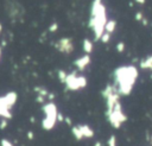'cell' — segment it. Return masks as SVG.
I'll return each mask as SVG.
<instances>
[{
	"mask_svg": "<svg viewBox=\"0 0 152 146\" xmlns=\"http://www.w3.org/2000/svg\"><path fill=\"white\" fill-rule=\"evenodd\" d=\"M109 39H110V34H109V33H107V32H104V33L101 36V38H100V40H101L102 43H108V42H109Z\"/></svg>",
	"mask_w": 152,
	"mask_h": 146,
	"instance_id": "obj_18",
	"label": "cell"
},
{
	"mask_svg": "<svg viewBox=\"0 0 152 146\" xmlns=\"http://www.w3.org/2000/svg\"><path fill=\"white\" fill-rule=\"evenodd\" d=\"M135 2H138V4H140V5H144L145 4V0H134Z\"/></svg>",
	"mask_w": 152,
	"mask_h": 146,
	"instance_id": "obj_30",
	"label": "cell"
},
{
	"mask_svg": "<svg viewBox=\"0 0 152 146\" xmlns=\"http://www.w3.org/2000/svg\"><path fill=\"white\" fill-rule=\"evenodd\" d=\"M78 128L83 135V138H93L94 137V131L93 128H90L88 125H78Z\"/></svg>",
	"mask_w": 152,
	"mask_h": 146,
	"instance_id": "obj_10",
	"label": "cell"
},
{
	"mask_svg": "<svg viewBox=\"0 0 152 146\" xmlns=\"http://www.w3.org/2000/svg\"><path fill=\"white\" fill-rule=\"evenodd\" d=\"M106 116H107L108 122L110 123V126H112L113 128H116V129L120 128L121 125L127 121V115L124 113L122 106H121L120 102H118V103L114 106V108L112 109V112L107 113Z\"/></svg>",
	"mask_w": 152,
	"mask_h": 146,
	"instance_id": "obj_3",
	"label": "cell"
},
{
	"mask_svg": "<svg viewBox=\"0 0 152 146\" xmlns=\"http://www.w3.org/2000/svg\"><path fill=\"white\" fill-rule=\"evenodd\" d=\"M141 23H142V25H144V26H146L148 21H147V19H146V18H142V20H141Z\"/></svg>",
	"mask_w": 152,
	"mask_h": 146,
	"instance_id": "obj_29",
	"label": "cell"
},
{
	"mask_svg": "<svg viewBox=\"0 0 152 146\" xmlns=\"http://www.w3.org/2000/svg\"><path fill=\"white\" fill-rule=\"evenodd\" d=\"M89 63H90V56H89V55H83L82 57L77 58V59L74 62L75 66H76L78 70H84V68H86Z\"/></svg>",
	"mask_w": 152,
	"mask_h": 146,
	"instance_id": "obj_8",
	"label": "cell"
},
{
	"mask_svg": "<svg viewBox=\"0 0 152 146\" xmlns=\"http://www.w3.org/2000/svg\"><path fill=\"white\" fill-rule=\"evenodd\" d=\"M71 133H72V135H74V138H75L76 140L80 141V140L83 139V135H82V133H81L78 126H72V127H71Z\"/></svg>",
	"mask_w": 152,
	"mask_h": 146,
	"instance_id": "obj_13",
	"label": "cell"
},
{
	"mask_svg": "<svg viewBox=\"0 0 152 146\" xmlns=\"http://www.w3.org/2000/svg\"><path fill=\"white\" fill-rule=\"evenodd\" d=\"M57 121H59V122H62V121H64V118H63V115L58 112V114H57Z\"/></svg>",
	"mask_w": 152,
	"mask_h": 146,
	"instance_id": "obj_26",
	"label": "cell"
},
{
	"mask_svg": "<svg viewBox=\"0 0 152 146\" xmlns=\"http://www.w3.org/2000/svg\"><path fill=\"white\" fill-rule=\"evenodd\" d=\"M138 76L139 72L134 65H122L114 70V87L120 96H127L132 93Z\"/></svg>",
	"mask_w": 152,
	"mask_h": 146,
	"instance_id": "obj_1",
	"label": "cell"
},
{
	"mask_svg": "<svg viewBox=\"0 0 152 146\" xmlns=\"http://www.w3.org/2000/svg\"><path fill=\"white\" fill-rule=\"evenodd\" d=\"M1 31H2V25L0 24V32H1Z\"/></svg>",
	"mask_w": 152,
	"mask_h": 146,
	"instance_id": "obj_33",
	"label": "cell"
},
{
	"mask_svg": "<svg viewBox=\"0 0 152 146\" xmlns=\"http://www.w3.org/2000/svg\"><path fill=\"white\" fill-rule=\"evenodd\" d=\"M94 146H102V142H101V141H96V142L94 144Z\"/></svg>",
	"mask_w": 152,
	"mask_h": 146,
	"instance_id": "obj_32",
	"label": "cell"
},
{
	"mask_svg": "<svg viewBox=\"0 0 152 146\" xmlns=\"http://www.w3.org/2000/svg\"><path fill=\"white\" fill-rule=\"evenodd\" d=\"M0 59H1V47H0Z\"/></svg>",
	"mask_w": 152,
	"mask_h": 146,
	"instance_id": "obj_34",
	"label": "cell"
},
{
	"mask_svg": "<svg viewBox=\"0 0 152 146\" xmlns=\"http://www.w3.org/2000/svg\"><path fill=\"white\" fill-rule=\"evenodd\" d=\"M66 72L64 71V70H58V72H57V76H58V78H59V81L61 82H65V78H66Z\"/></svg>",
	"mask_w": 152,
	"mask_h": 146,
	"instance_id": "obj_17",
	"label": "cell"
},
{
	"mask_svg": "<svg viewBox=\"0 0 152 146\" xmlns=\"http://www.w3.org/2000/svg\"><path fill=\"white\" fill-rule=\"evenodd\" d=\"M83 50H84L86 55H89L93 51V43L89 39H84L83 40Z\"/></svg>",
	"mask_w": 152,
	"mask_h": 146,
	"instance_id": "obj_14",
	"label": "cell"
},
{
	"mask_svg": "<svg viewBox=\"0 0 152 146\" xmlns=\"http://www.w3.org/2000/svg\"><path fill=\"white\" fill-rule=\"evenodd\" d=\"M57 122V118H51V116H44V119L42 120V127L45 131H50L55 127Z\"/></svg>",
	"mask_w": 152,
	"mask_h": 146,
	"instance_id": "obj_9",
	"label": "cell"
},
{
	"mask_svg": "<svg viewBox=\"0 0 152 146\" xmlns=\"http://www.w3.org/2000/svg\"><path fill=\"white\" fill-rule=\"evenodd\" d=\"M34 90L38 93V95H40V96H48L49 95V91L45 89V88H42V87H36L34 88Z\"/></svg>",
	"mask_w": 152,
	"mask_h": 146,
	"instance_id": "obj_15",
	"label": "cell"
},
{
	"mask_svg": "<svg viewBox=\"0 0 152 146\" xmlns=\"http://www.w3.org/2000/svg\"><path fill=\"white\" fill-rule=\"evenodd\" d=\"M134 18H135V20H137V21H141V20H142V18H144V15H142V12H137Z\"/></svg>",
	"mask_w": 152,
	"mask_h": 146,
	"instance_id": "obj_22",
	"label": "cell"
},
{
	"mask_svg": "<svg viewBox=\"0 0 152 146\" xmlns=\"http://www.w3.org/2000/svg\"><path fill=\"white\" fill-rule=\"evenodd\" d=\"M0 145H1V146H14V145H13L10 140H7V139H1Z\"/></svg>",
	"mask_w": 152,
	"mask_h": 146,
	"instance_id": "obj_20",
	"label": "cell"
},
{
	"mask_svg": "<svg viewBox=\"0 0 152 146\" xmlns=\"http://www.w3.org/2000/svg\"><path fill=\"white\" fill-rule=\"evenodd\" d=\"M43 112L45 114V116H51V118H57V107L53 102H48L46 104L43 106Z\"/></svg>",
	"mask_w": 152,
	"mask_h": 146,
	"instance_id": "obj_7",
	"label": "cell"
},
{
	"mask_svg": "<svg viewBox=\"0 0 152 146\" xmlns=\"http://www.w3.org/2000/svg\"><path fill=\"white\" fill-rule=\"evenodd\" d=\"M146 140H147V142L152 146V134H148V133H147V134H146Z\"/></svg>",
	"mask_w": 152,
	"mask_h": 146,
	"instance_id": "obj_24",
	"label": "cell"
},
{
	"mask_svg": "<svg viewBox=\"0 0 152 146\" xmlns=\"http://www.w3.org/2000/svg\"><path fill=\"white\" fill-rule=\"evenodd\" d=\"M57 28H58V24L57 23H52L50 25V27H49V31L50 32H55V31H57Z\"/></svg>",
	"mask_w": 152,
	"mask_h": 146,
	"instance_id": "obj_21",
	"label": "cell"
},
{
	"mask_svg": "<svg viewBox=\"0 0 152 146\" xmlns=\"http://www.w3.org/2000/svg\"><path fill=\"white\" fill-rule=\"evenodd\" d=\"M48 96H49V99H50V100H53V97H55V95H53V94H51V93H49V95H48Z\"/></svg>",
	"mask_w": 152,
	"mask_h": 146,
	"instance_id": "obj_31",
	"label": "cell"
},
{
	"mask_svg": "<svg viewBox=\"0 0 152 146\" xmlns=\"http://www.w3.org/2000/svg\"><path fill=\"white\" fill-rule=\"evenodd\" d=\"M27 138H28L30 140H32V139H33V133H32L31 131H28V132H27Z\"/></svg>",
	"mask_w": 152,
	"mask_h": 146,
	"instance_id": "obj_28",
	"label": "cell"
},
{
	"mask_svg": "<svg viewBox=\"0 0 152 146\" xmlns=\"http://www.w3.org/2000/svg\"><path fill=\"white\" fill-rule=\"evenodd\" d=\"M139 66L144 70H151L152 71V55L147 56L146 58L141 59L139 63Z\"/></svg>",
	"mask_w": 152,
	"mask_h": 146,
	"instance_id": "obj_11",
	"label": "cell"
},
{
	"mask_svg": "<svg viewBox=\"0 0 152 146\" xmlns=\"http://www.w3.org/2000/svg\"><path fill=\"white\" fill-rule=\"evenodd\" d=\"M6 126H7V119L1 120V122H0V129H5Z\"/></svg>",
	"mask_w": 152,
	"mask_h": 146,
	"instance_id": "obj_23",
	"label": "cell"
},
{
	"mask_svg": "<svg viewBox=\"0 0 152 146\" xmlns=\"http://www.w3.org/2000/svg\"><path fill=\"white\" fill-rule=\"evenodd\" d=\"M12 107L13 106L11 104V102L8 101L6 95L0 97V116H2L4 119H11L12 113L10 110H11Z\"/></svg>",
	"mask_w": 152,
	"mask_h": 146,
	"instance_id": "obj_5",
	"label": "cell"
},
{
	"mask_svg": "<svg viewBox=\"0 0 152 146\" xmlns=\"http://www.w3.org/2000/svg\"><path fill=\"white\" fill-rule=\"evenodd\" d=\"M56 49L61 52H64V53H71L72 50H74V45H72V42L70 38H62L58 40V43L55 45Z\"/></svg>",
	"mask_w": 152,
	"mask_h": 146,
	"instance_id": "obj_6",
	"label": "cell"
},
{
	"mask_svg": "<svg viewBox=\"0 0 152 146\" xmlns=\"http://www.w3.org/2000/svg\"><path fill=\"white\" fill-rule=\"evenodd\" d=\"M64 121H65V122H66V123H68L69 126H71V119H70L69 116H66V118H64Z\"/></svg>",
	"mask_w": 152,
	"mask_h": 146,
	"instance_id": "obj_27",
	"label": "cell"
},
{
	"mask_svg": "<svg viewBox=\"0 0 152 146\" xmlns=\"http://www.w3.org/2000/svg\"><path fill=\"white\" fill-rule=\"evenodd\" d=\"M107 23L106 7L102 5L101 0H94L91 5V14L89 20V27L93 28L95 39L99 40L104 33V26Z\"/></svg>",
	"mask_w": 152,
	"mask_h": 146,
	"instance_id": "obj_2",
	"label": "cell"
},
{
	"mask_svg": "<svg viewBox=\"0 0 152 146\" xmlns=\"http://www.w3.org/2000/svg\"><path fill=\"white\" fill-rule=\"evenodd\" d=\"M115 27H116V21L115 20H107L106 26H104V32H107V33L110 34V33L114 32Z\"/></svg>",
	"mask_w": 152,
	"mask_h": 146,
	"instance_id": "obj_12",
	"label": "cell"
},
{
	"mask_svg": "<svg viewBox=\"0 0 152 146\" xmlns=\"http://www.w3.org/2000/svg\"><path fill=\"white\" fill-rule=\"evenodd\" d=\"M64 83L69 90H80L87 85V78L84 76H77L76 71H72L66 75Z\"/></svg>",
	"mask_w": 152,
	"mask_h": 146,
	"instance_id": "obj_4",
	"label": "cell"
},
{
	"mask_svg": "<svg viewBox=\"0 0 152 146\" xmlns=\"http://www.w3.org/2000/svg\"><path fill=\"white\" fill-rule=\"evenodd\" d=\"M107 146H116V137L112 134L107 140Z\"/></svg>",
	"mask_w": 152,
	"mask_h": 146,
	"instance_id": "obj_16",
	"label": "cell"
},
{
	"mask_svg": "<svg viewBox=\"0 0 152 146\" xmlns=\"http://www.w3.org/2000/svg\"><path fill=\"white\" fill-rule=\"evenodd\" d=\"M44 100H45V97H44V96H40V95H38V96H37V99H36V101H37V102H39V103H43V102H44Z\"/></svg>",
	"mask_w": 152,
	"mask_h": 146,
	"instance_id": "obj_25",
	"label": "cell"
},
{
	"mask_svg": "<svg viewBox=\"0 0 152 146\" xmlns=\"http://www.w3.org/2000/svg\"><path fill=\"white\" fill-rule=\"evenodd\" d=\"M124 50H125V43L124 42H119L116 44V51L118 52H124Z\"/></svg>",
	"mask_w": 152,
	"mask_h": 146,
	"instance_id": "obj_19",
	"label": "cell"
}]
</instances>
